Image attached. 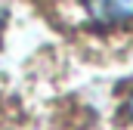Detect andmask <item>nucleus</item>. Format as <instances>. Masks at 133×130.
Wrapping results in <instances>:
<instances>
[{"mask_svg": "<svg viewBox=\"0 0 133 130\" xmlns=\"http://www.w3.org/2000/svg\"><path fill=\"white\" fill-rule=\"evenodd\" d=\"M81 9L96 25H124L133 22V0H81Z\"/></svg>", "mask_w": 133, "mask_h": 130, "instance_id": "1", "label": "nucleus"}, {"mask_svg": "<svg viewBox=\"0 0 133 130\" xmlns=\"http://www.w3.org/2000/svg\"><path fill=\"white\" fill-rule=\"evenodd\" d=\"M127 112H130V121H133V96H130V102H127Z\"/></svg>", "mask_w": 133, "mask_h": 130, "instance_id": "2", "label": "nucleus"}, {"mask_svg": "<svg viewBox=\"0 0 133 130\" xmlns=\"http://www.w3.org/2000/svg\"><path fill=\"white\" fill-rule=\"evenodd\" d=\"M0 28H3V9H0Z\"/></svg>", "mask_w": 133, "mask_h": 130, "instance_id": "3", "label": "nucleus"}]
</instances>
